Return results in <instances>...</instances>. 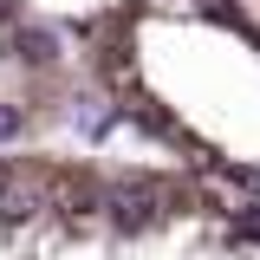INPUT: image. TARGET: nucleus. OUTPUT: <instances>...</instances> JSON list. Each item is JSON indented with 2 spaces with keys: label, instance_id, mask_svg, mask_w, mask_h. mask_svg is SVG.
I'll use <instances>...</instances> for the list:
<instances>
[{
  "label": "nucleus",
  "instance_id": "obj_1",
  "mask_svg": "<svg viewBox=\"0 0 260 260\" xmlns=\"http://www.w3.org/2000/svg\"><path fill=\"white\" fill-rule=\"evenodd\" d=\"M78 39L104 91L162 156L260 202V7L254 0H104Z\"/></svg>",
  "mask_w": 260,
  "mask_h": 260
},
{
  "label": "nucleus",
  "instance_id": "obj_2",
  "mask_svg": "<svg viewBox=\"0 0 260 260\" xmlns=\"http://www.w3.org/2000/svg\"><path fill=\"white\" fill-rule=\"evenodd\" d=\"M0 260H260V202L176 156L0 143Z\"/></svg>",
  "mask_w": 260,
  "mask_h": 260
},
{
  "label": "nucleus",
  "instance_id": "obj_3",
  "mask_svg": "<svg viewBox=\"0 0 260 260\" xmlns=\"http://www.w3.org/2000/svg\"><path fill=\"white\" fill-rule=\"evenodd\" d=\"M78 39L39 0H0V143H39L78 104Z\"/></svg>",
  "mask_w": 260,
  "mask_h": 260
},
{
  "label": "nucleus",
  "instance_id": "obj_4",
  "mask_svg": "<svg viewBox=\"0 0 260 260\" xmlns=\"http://www.w3.org/2000/svg\"><path fill=\"white\" fill-rule=\"evenodd\" d=\"M254 7H260V0H254Z\"/></svg>",
  "mask_w": 260,
  "mask_h": 260
}]
</instances>
